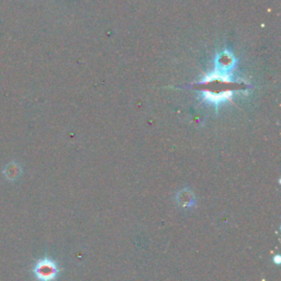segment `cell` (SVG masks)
Returning a JSON list of instances; mask_svg holds the SVG:
<instances>
[{
  "mask_svg": "<svg viewBox=\"0 0 281 281\" xmlns=\"http://www.w3.org/2000/svg\"><path fill=\"white\" fill-rule=\"evenodd\" d=\"M33 273L40 281H53L58 275V267L54 260L43 258L35 265Z\"/></svg>",
  "mask_w": 281,
  "mask_h": 281,
  "instance_id": "obj_1",
  "label": "cell"
},
{
  "mask_svg": "<svg viewBox=\"0 0 281 281\" xmlns=\"http://www.w3.org/2000/svg\"><path fill=\"white\" fill-rule=\"evenodd\" d=\"M177 204L179 205H181L182 208H190L193 204H195V196L193 193L188 190V189H183L180 192L177 193L176 196Z\"/></svg>",
  "mask_w": 281,
  "mask_h": 281,
  "instance_id": "obj_2",
  "label": "cell"
},
{
  "mask_svg": "<svg viewBox=\"0 0 281 281\" xmlns=\"http://www.w3.org/2000/svg\"><path fill=\"white\" fill-rule=\"evenodd\" d=\"M275 260H276V261H277V264H279V256H277V257H276V259H275Z\"/></svg>",
  "mask_w": 281,
  "mask_h": 281,
  "instance_id": "obj_3",
  "label": "cell"
}]
</instances>
